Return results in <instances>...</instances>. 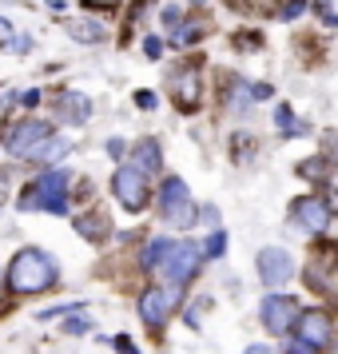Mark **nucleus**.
Returning a JSON list of instances; mask_svg holds the SVG:
<instances>
[{"instance_id":"473e14b6","label":"nucleus","mask_w":338,"mask_h":354,"mask_svg":"<svg viewBox=\"0 0 338 354\" xmlns=\"http://www.w3.org/2000/svg\"><path fill=\"white\" fill-rule=\"evenodd\" d=\"M335 354H338V342H335Z\"/></svg>"},{"instance_id":"a878e982","label":"nucleus","mask_w":338,"mask_h":354,"mask_svg":"<svg viewBox=\"0 0 338 354\" xmlns=\"http://www.w3.org/2000/svg\"><path fill=\"white\" fill-rule=\"evenodd\" d=\"M251 100H271V84H251Z\"/></svg>"},{"instance_id":"f8f14e48","label":"nucleus","mask_w":338,"mask_h":354,"mask_svg":"<svg viewBox=\"0 0 338 354\" xmlns=\"http://www.w3.org/2000/svg\"><path fill=\"white\" fill-rule=\"evenodd\" d=\"M294 330H299L306 342H314V346L330 342V322H326V315H322V310H303V315L294 319Z\"/></svg>"},{"instance_id":"5701e85b","label":"nucleus","mask_w":338,"mask_h":354,"mask_svg":"<svg viewBox=\"0 0 338 354\" xmlns=\"http://www.w3.org/2000/svg\"><path fill=\"white\" fill-rule=\"evenodd\" d=\"M314 12L322 17V24H330V28H338V12L330 8V4H314Z\"/></svg>"},{"instance_id":"c85d7f7f","label":"nucleus","mask_w":338,"mask_h":354,"mask_svg":"<svg viewBox=\"0 0 338 354\" xmlns=\"http://www.w3.org/2000/svg\"><path fill=\"white\" fill-rule=\"evenodd\" d=\"M135 104H140V108H156V96H151V92H140V96H135Z\"/></svg>"},{"instance_id":"4be33fe9","label":"nucleus","mask_w":338,"mask_h":354,"mask_svg":"<svg viewBox=\"0 0 338 354\" xmlns=\"http://www.w3.org/2000/svg\"><path fill=\"white\" fill-rule=\"evenodd\" d=\"M64 330H68V335H88V330H92V322H88V319H68Z\"/></svg>"},{"instance_id":"9b49d317","label":"nucleus","mask_w":338,"mask_h":354,"mask_svg":"<svg viewBox=\"0 0 338 354\" xmlns=\"http://www.w3.org/2000/svg\"><path fill=\"white\" fill-rule=\"evenodd\" d=\"M52 112H56L60 124H84L92 115V100L80 96V92H60V96L52 100Z\"/></svg>"},{"instance_id":"20e7f679","label":"nucleus","mask_w":338,"mask_h":354,"mask_svg":"<svg viewBox=\"0 0 338 354\" xmlns=\"http://www.w3.org/2000/svg\"><path fill=\"white\" fill-rule=\"evenodd\" d=\"M112 195L124 203L128 211H144L147 207V171L144 167H135V163H128V167H120L112 176Z\"/></svg>"},{"instance_id":"1a4fd4ad","label":"nucleus","mask_w":338,"mask_h":354,"mask_svg":"<svg viewBox=\"0 0 338 354\" xmlns=\"http://www.w3.org/2000/svg\"><path fill=\"white\" fill-rule=\"evenodd\" d=\"M176 303H179L176 287H171V290L151 287V290H144V299H140V319H144L147 326H151V330H160L163 322L171 319V310H176Z\"/></svg>"},{"instance_id":"f3484780","label":"nucleus","mask_w":338,"mask_h":354,"mask_svg":"<svg viewBox=\"0 0 338 354\" xmlns=\"http://www.w3.org/2000/svg\"><path fill=\"white\" fill-rule=\"evenodd\" d=\"M72 36L76 40H88V44H96L108 36V28H100V20H84V24H72Z\"/></svg>"},{"instance_id":"cd10ccee","label":"nucleus","mask_w":338,"mask_h":354,"mask_svg":"<svg viewBox=\"0 0 338 354\" xmlns=\"http://www.w3.org/2000/svg\"><path fill=\"white\" fill-rule=\"evenodd\" d=\"M163 20H167V28H176L179 24V8H163Z\"/></svg>"},{"instance_id":"423d86ee","label":"nucleus","mask_w":338,"mask_h":354,"mask_svg":"<svg viewBox=\"0 0 338 354\" xmlns=\"http://www.w3.org/2000/svg\"><path fill=\"white\" fill-rule=\"evenodd\" d=\"M199 263H203L199 243H176V251L167 255V263L160 267V274L171 283V287H183V283H191V279H195Z\"/></svg>"},{"instance_id":"7ed1b4c3","label":"nucleus","mask_w":338,"mask_h":354,"mask_svg":"<svg viewBox=\"0 0 338 354\" xmlns=\"http://www.w3.org/2000/svg\"><path fill=\"white\" fill-rule=\"evenodd\" d=\"M160 215H163V223H171V227H191L195 223V203H191V192H187L183 179H176V176L163 179Z\"/></svg>"},{"instance_id":"2f4dec72","label":"nucleus","mask_w":338,"mask_h":354,"mask_svg":"<svg viewBox=\"0 0 338 354\" xmlns=\"http://www.w3.org/2000/svg\"><path fill=\"white\" fill-rule=\"evenodd\" d=\"M4 199H8V183H4V176H0V207H4Z\"/></svg>"},{"instance_id":"7c9ffc66","label":"nucleus","mask_w":338,"mask_h":354,"mask_svg":"<svg viewBox=\"0 0 338 354\" xmlns=\"http://www.w3.org/2000/svg\"><path fill=\"white\" fill-rule=\"evenodd\" d=\"M243 354H274V351H271V346H263V342H255V346H247Z\"/></svg>"},{"instance_id":"4468645a","label":"nucleus","mask_w":338,"mask_h":354,"mask_svg":"<svg viewBox=\"0 0 338 354\" xmlns=\"http://www.w3.org/2000/svg\"><path fill=\"white\" fill-rule=\"evenodd\" d=\"M171 251H176V243H171V239H163V235H160V239H151V243L144 247L140 263H144L147 271H160L163 263H167V255H171Z\"/></svg>"},{"instance_id":"f257e3e1","label":"nucleus","mask_w":338,"mask_h":354,"mask_svg":"<svg viewBox=\"0 0 338 354\" xmlns=\"http://www.w3.org/2000/svg\"><path fill=\"white\" fill-rule=\"evenodd\" d=\"M8 290L12 295H40V290L56 287V279H60V267H56V259L48 251H40V247H24L12 255L8 263Z\"/></svg>"},{"instance_id":"6ab92c4d","label":"nucleus","mask_w":338,"mask_h":354,"mask_svg":"<svg viewBox=\"0 0 338 354\" xmlns=\"http://www.w3.org/2000/svg\"><path fill=\"white\" fill-rule=\"evenodd\" d=\"M84 310L80 303H56V306H44V310H36V319H64V315H76Z\"/></svg>"},{"instance_id":"6e6552de","label":"nucleus","mask_w":338,"mask_h":354,"mask_svg":"<svg viewBox=\"0 0 338 354\" xmlns=\"http://www.w3.org/2000/svg\"><path fill=\"white\" fill-rule=\"evenodd\" d=\"M259 319H263V326H267L271 335H287L290 326H294V319H299V306H294V299H287V295H267V299L259 303Z\"/></svg>"},{"instance_id":"9d476101","label":"nucleus","mask_w":338,"mask_h":354,"mask_svg":"<svg viewBox=\"0 0 338 354\" xmlns=\"http://www.w3.org/2000/svg\"><path fill=\"white\" fill-rule=\"evenodd\" d=\"M290 219L303 227V231H322V227L330 223V211H326V203L314 199V195H299V199L290 203Z\"/></svg>"},{"instance_id":"412c9836","label":"nucleus","mask_w":338,"mask_h":354,"mask_svg":"<svg viewBox=\"0 0 338 354\" xmlns=\"http://www.w3.org/2000/svg\"><path fill=\"white\" fill-rule=\"evenodd\" d=\"M283 351H287V354H314L319 346H314V342H306L303 335H294V338H287V342H283Z\"/></svg>"},{"instance_id":"2eb2a0df","label":"nucleus","mask_w":338,"mask_h":354,"mask_svg":"<svg viewBox=\"0 0 338 354\" xmlns=\"http://www.w3.org/2000/svg\"><path fill=\"white\" fill-rule=\"evenodd\" d=\"M135 167H144L147 176H156L163 167V156H160V144L156 140H140L135 144Z\"/></svg>"},{"instance_id":"b1692460","label":"nucleus","mask_w":338,"mask_h":354,"mask_svg":"<svg viewBox=\"0 0 338 354\" xmlns=\"http://www.w3.org/2000/svg\"><path fill=\"white\" fill-rule=\"evenodd\" d=\"M144 52L151 56V60H160V52H163V40H160V36H147V40H144Z\"/></svg>"},{"instance_id":"a211bd4d","label":"nucleus","mask_w":338,"mask_h":354,"mask_svg":"<svg viewBox=\"0 0 338 354\" xmlns=\"http://www.w3.org/2000/svg\"><path fill=\"white\" fill-rule=\"evenodd\" d=\"M274 124H279L283 136H306L303 124H294V112H290V108H279V112H274Z\"/></svg>"},{"instance_id":"0eeeda50","label":"nucleus","mask_w":338,"mask_h":354,"mask_svg":"<svg viewBox=\"0 0 338 354\" xmlns=\"http://www.w3.org/2000/svg\"><path fill=\"white\" fill-rule=\"evenodd\" d=\"M255 271H259V283L263 287H283V283H290V274H294V259H290L287 247H263L255 255Z\"/></svg>"},{"instance_id":"f03ea898","label":"nucleus","mask_w":338,"mask_h":354,"mask_svg":"<svg viewBox=\"0 0 338 354\" xmlns=\"http://www.w3.org/2000/svg\"><path fill=\"white\" fill-rule=\"evenodd\" d=\"M68 171L64 167H56V171H44L40 179H32L24 195H20L17 203L20 211H48V215H64L68 211Z\"/></svg>"},{"instance_id":"dca6fc26","label":"nucleus","mask_w":338,"mask_h":354,"mask_svg":"<svg viewBox=\"0 0 338 354\" xmlns=\"http://www.w3.org/2000/svg\"><path fill=\"white\" fill-rule=\"evenodd\" d=\"M68 151H72V147H68L64 140H52V144L44 140V144L36 147V151L28 156V160H36V163H48V167H52V163H60V160H64Z\"/></svg>"},{"instance_id":"39448f33","label":"nucleus","mask_w":338,"mask_h":354,"mask_svg":"<svg viewBox=\"0 0 338 354\" xmlns=\"http://www.w3.org/2000/svg\"><path fill=\"white\" fill-rule=\"evenodd\" d=\"M48 136H52V124H44V120H20L17 128H8V136H4V151H8V156H20V160H28Z\"/></svg>"},{"instance_id":"bb28decb","label":"nucleus","mask_w":338,"mask_h":354,"mask_svg":"<svg viewBox=\"0 0 338 354\" xmlns=\"http://www.w3.org/2000/svg\"><path fill=\"white\" fill-rule=\"evenodd\" d=\"M108 156L120 160V156H124V140H108Z\"/></svg>"},{"instance_id":"393cba45","label":"nucleus","mask_w":338,"mask_h":354,"mask_svg":"<svg viewBox=\"0 0 338 354\" xmlns=\"http://www.w3.org/2000/svg\"><path fill=\"white\" fill-rule=\"evenodd\" d=\"M303 8H306V0H290L287 8H283V17L294 20V17H303Z\"/></svg>"},{"instance_id":"c756f323","label":"nucleus","mask_w":338,"mask_h":354,"mask_svg":"<svg viewBox=\"0 0 338 354\" xmlns=\"http://www.w3.org/2000/svg\"><path fill=\"white\" fill-rule=\"evenodd\" d=\"M20 104H24V108H32V104H40V92H24V96H20Z\"/></svg>"},{"instance_id":"ddd939ff","label":"nucleus","mask_w":338,"mask_h":354,"mask_svg":"<svg viewBox=\"0 0 338 354\" xmlns=\"http://www.w3.org/2000/svg\"><path fill=\"white\" fill-rule=\"evenodd\" d=\"M76 231H80L84 239L104 243V239H108V231H112V223H108V215L92 211V215H80V219H76Z\"/></svg>"},{"instance_id":"aec40b11","label":"nucleus","mask_w":338,"mask_h":354,"mask_svg":"<svg viewBox=\"0 0 338 354\" xmlns=\"http://www.w3.org/2000/svg\"><path fill=\"white\" fill-rule=\"evenodd\" d=\"M223 251H227V231H215V235L203 243V255H207V259H219Z\"/></svg>"}]
</instances>
